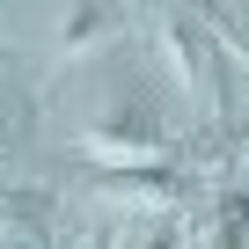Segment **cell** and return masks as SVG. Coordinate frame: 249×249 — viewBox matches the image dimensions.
Here are the masks:
<instances>
[{
	"label": "cell",
	"instance_id": "5",
	"mask_svg": "<svg viewBox=\"0 0 249 249\" xmlns=\"http://www.w3.org/2000/svg\"><path fill=\"white\" fill-rule=\"evenodd\" d=\"M198 249H249V183H234V191H220V198H213Z\"/></svg>",
	"mask_w": 249,
	"mask_h": 249
},
{
	"label": "cell",
	"instance_id": "8",
	"mask_svg": "<svg viewBox=\"0 0 249 249\" xmlns=\"http://www.w3.org/2000/svg\"><path fill=\"white\" fill-rule=\"evenodd\" d=\"M205 30H213V44H220V52H234V59L249 66V8H213V15H205Z\"/></svg>",
	"mask_w": 249,
	"mask_h": 249
},
{
	"label": "cell",
	"instance_id": "1",
	"mask_svg": "<svg viewBox=\"0 0 249 249\" xmlns=\"http://www.w3.org/2000/svg\"><path fill=\"white\" fill-rule=\"evenodd\" d=\"M81 147L88 154H103V161H147V154H161L169 147V124H161V103L147 95V88H117L88 124H81Z\"/></svg>",
	"mask_w": 249,
	"mask_h": 249
},
{
	"label": "cell",
	"instance_id": "2",
	"mask_svg": "<svg viewBox=\"0 0 249 249\" xmlns=\"http://www.w3.org/2000/svg\"><path fill=\"white\" fill-rule=\"evenodd\" d=\"M154 52L183 103H220V44L205 15H154Z\"/></svg>",
	"mask_w": 249,
	"mask_h": 249
},
{
	"label": "cell",
	"instance_id": "3",
	"mask_svg": "<svg viewBox=\"0 0 249 249\" xmlns=\"http://www.w3.org/2000/svg\"><path fill=\"white\" fill-rule=\"evenodd\" d=\"M52 242H59V198L0 183V249H52Z\"/></svg>",
	"mask_w": 249,
	"mask_h": 249
},
{
	"label": "cell",
	"instance_id": "7",
	"mask_svg": "<svg viewBox=\"0 0 249 249\" xmlns=\"http://www.w3.org/2000/svg\"><path fill=\"white\" fill-rule=\"evenodd\" d=\"M124 249H183V220L176 213H147L124 227Z\"/></svg>",
	"mask_w": 249,
	"mask_h": 249
},
{
	"label": "cell",
	"instance_id": "9",
	"mask_svg": "<svg viewBox=\"0 0 249 249\" xmlns=\"http://www.w3.org/2000/svg\"><path fill=\"white\" fill-rule=\"evenodd\" d=\"M30 124H37V117H30V103H22L15 88H0V154H15V147L30 140Z\"/></svg>",
	"mask_w": 249,
	"mask_h": 249
},
{
	"label": "cell",
	"instance_id": "6",
	"mask_svg": "<svg viewBox=\"0 0 249 249\" xmlns=\"http://www.w3.org/2000/svg\"><path fill=\"white\" fill-rule=\"evenodd\" d=\"M110 30H117V15H110V8H66V15H59V59H81V52H88V44H103Z\"/></svg>",
	"mask_w": 249,
	"mask_h": 249
},
{
	"label": "cell",
	"instance_id": "4",
	"mask_svg": "<svg viewBox=\"0 0 249 249\" xmlns=\"http://www.w3.org/2000/svg\"><path fill=\"white\" fill-rule=\"evenodd\" d=\"M95 198H110V205H140V220L147 213H169L176 198H183V176L176 169H147V161H132V169H110V176H95Z\"/></svg>",
	"mask_w": 249,
	"mask_h": 249
}]
</instances>
